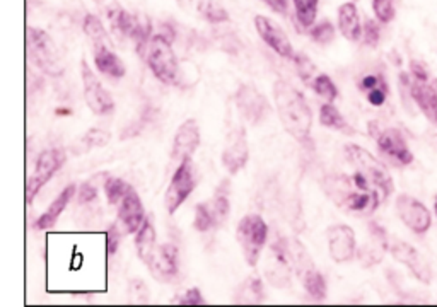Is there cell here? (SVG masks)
I'll list each match as a JSON object with an SVG mask.
<instances>
[{
  "instance_id": "cell-1",
  "label": "cell",
  "mask_w": 437,
  "mask_h": 307,
  "mask_svg": "<svg viewBox=\"0 0 437 307\" xmlns=\"http://www.w3.org/2000/svg\"><path fill=\"white\" fill-rule=\"evenodd\" d=\"M273 99L278 118H281L285 132L301 144L309 140L311 128H313V115H311L304 96L290 84L277 80L273 86Z\"/></svg>"
},
{
  "instance_id": "cell-2",
  "label": "cell",
  "mask_w": 437,
  "mask_h": 307,
  "mask_svg": "<svg viewBox=\"0 0 437 307\" xmlns=\"http://www.w3.org/2000/svg\"><path fill=\"white\" fill-rule=\"evenodd\" d=\"M26 50L31 62L48 75H60L63 72V60L50 35L38 27L26 30Z\"/></svg>"
},
{
  "instance_id": "cell-3",
  "label": "cell",
  "mask_w": 437,
  "mask_h": 307,
  "mask_svg": "<svg viewBox=\"0 0 437 307\" xmlns=\"http://www.w3.org/2000/svg\"><path fill=\"white\" fill-rule=\"evenodd\" d=\"M266 237H269V225L258 213H248L242 217L236 229V239L241 246L246 265L253 268L258 265L266 244Z\"/></svg>"
},
{
  "instance_id": "cell-4",
  "label": "cell",
  "mask_w": 437,
  "mask_h": 307,
  "mask_svg": "<svg viewBox=\"0 0 437 307\" xmlns=\"http://www.w3.org/2000/svg\"><path fill=\"white\" fill-rule=\"evenodd\" d=\"M147 63L152 74L166 86H176L180 82L178 58L164 36L156 35L147 42Z\"/></svg>"
},
{
  "instance_id": "cell-5",
  "label": "cell",
  "mask_w": 437,
  "mask_h": 307,
  "mask_svg": "<svg viewBox=\"0 0 437 307\" xmlns=\"http://www.w3.org/2000/svg\"><path fill=\"white\" fill-rule=\"evenodd\" d=\"M345 156L357 171L364 173L376 187L381 189L384 198H388L393 193L395 184L390 173L386 171V168L371 152H367L366 149L357 144H349L345 147Z\"/></svg>"
},
{
  "instance_id": "cell-6",
  "label": "cell",
  "mask_w": 437,
  "mask_h": 307,
  "mask_svg": "<svg viewBox=\"0 0 437 307\" xmlns=\"http://www.w3.org/2000/svg\"><path fill=\"white\" fill-rule=\"evenodd\" d=\"M101 11L104 12V18L109 23V30L115 36L121 39H133L139 43H147V33L145 27L139 23L135 15L128 14L123 7L116 4V0H106L101 2Z\"/></svg>"
},
{
  "instance_id": "cell-7",
  "label": "cell",
  "mask_w": 437,
  "mask_h": 307,
  "mask_svg": "<svg viewBox=\"0 0 437 307\" xmlns=\"http://www.w3.org/2000/svg\"><path fill=\"white\" fill-rule=\"evenodd\" d=\"M195 187H197V175L192 159L181 161L180 165L176 168L175 175L171 177V183H169L168 189H166L164 205L168 213H171L173 215V213L188 200V196L192 195Z\"/></svg>"
},
{
  "instance_id": "cell-8",
  "label": "cell",
  "mask_w": 437,
  "mask_h": 307,
  "mask_svg": "<svg viewBox=\"0 0 437 307\" xmlns=\"http://www.w3.org/2000/svg\"><path fill=\"white\" fill-rule=\"evenodd\" d=\"M66 163V152L62 149H47L38 156L33 175L30 176L26 183V201L31 205L35 201V196L48 181L54 177V175L62 168Z\"/></svg>"
},
{
  "instance_id": "cell-9",
  "label": "cell",
  "mask_w": 437,
  "mask_h": 307,
  "mask_svg": "<svg viewBox=\"0 0 437 307\" xmlns=\"http://www.w3.org/2000/svg\"><path fill=\"white\" fill-rule=\"evenodd\" d=\"M80 74H82L84 98H86L89 110L99 116L109 115V113L115 111V101H113L111 94L103 87V84L99 82L92 68L87 65L86 60L80 62Z\"/></svg>"
},
{
  "instance_id": "cell-10",
  "label": "cell",
  "mask_w": 437,
  "mask_h": 307,
  "mask_svg": "<svg viewBox=\"0 0 437 307\" xmlns=\"http://www.w3.org/2000/svg\"><path fill=\"white\" fill-rule=\"evenodd\" d=\"M388 251L391 253V256H393L398 263H403L407 266L420 282L429 284V282L432 280L431 265L427 263L426 258L417 251L414 246H410L408 242L402 239H396V237H388Z\"/></svg>"
},
{
  "instance_id": "cell-11",
  "label": "cell",
  "mask_w": 437,
  "mask_h": 307,
  "mask_svg": "<svg viewBox=\"0 0 437 307\" xmlns=\"http://www.w3.org/2000/svg\"><path fill=\"white\" fill-rule=\"evenodd\" d=\"M396 213L400 220L407 225L412 232L426 234L432 225V215L429 208L417 198L410 195H400L396 198Z\"/></svg>"
},
{
  "instance_id": "cell-12",
  "label": "cell",
  "mask_w": 437,
  "mask_h": 307,
  "mask_svg": "<svg viewBox=\"0 0 437 307\" xmlns=\"http://www.w3.org/2000/svg\"><path fill=\"white\" fill-rule=\"evenodd\" d=\"M265 278L275 289H287V287H290V282H293V266H290L289 256H287L284 239L281 241V244L275 242L272 248H270L265 263Z\"/></svg>"
},
{
  "instance_id": "cell-13",
  "label": "cell",
  "mask_w": 437,
  "mask_h": 307,
  "mask_svg": "<svg viewBox=\"0 0 437 307\" xmlns=\"http://www.w3.org/2000/svg\"><path fill=\"white\" fill-rule=\"evenodd\" d=\"M248 159L250 147L245 128H233L228 133V139H226L224 151H222V164L228 169L229 175H238L248 164Z\"/></svg>"
},
{
  "instance_id": "cell-14",
  "label": "cell",
  "mask_w": 437,
  "mask_h": 307,
  "mask_svg": "<svg viewBox=\"0 0 437 307\" xmlns=\"http://www.w3.org/2000/svg\"><path fill=\"white\" fill-rule=\"evenodd\" d=\"M328 251L335 263H347L354 260L357 253V242H355L354 229L345 224L331 225L326 229Z\"/></svg>"
},
{
  "instance_id": "cell-15",
  "label": "cell",
  "mask_w": 437,
  "mask_h": 307,
  "mask_svg": "<svg viewBox=\"0 0 437 307\" xmlns=\"http://www.w3.org/2000/svg\"><path fill=\"white\" fill-rule=\"evenodd\" d=\"M376 142H378L379 152L391 163L398 165H408L414 163V154L408 147L403 133L396 128H388V130L376 133Z\"/></svg>"
},
{
  "instance_id": "cell-16",
  "label": "cell",
  "mask_w": 437,
  "mask_h": 307,
  "mask_svg": "<svg viewBox=\"0 0 437 307\" xmlns=\"http://www.w3.org/2000/svg\"><path fill=\"white\" fill-rule=\"evenodd\" d=\"M236 104L241 115L253 125H258L269 116V101L254 86L242 84L236 92Z\"/></svg>"
},
{
  "instance_id": "cell-17",
  "label": "cell",
  "mask_w": 437,
  "mask_h": 307,
  "mask_svg": "<svg viewBox=\"0 0 437 307\" xmlns=\"http://www.w3.org/2000/svg\"><path fill=\"white\" fill-rule=\"evenodd\" d=\"M254 27H257L260 38L272 48L275 54L284 56V58H294L295 54L289 36L273 19L266 18V15H257L254 18Z\"/></svg>"
},
{
  "instance_id": "cell-18",
  "label": "cell",
  "mask_w": 437,
  "mask_h": 307,
  "mask_svg": "<svg viewBox=\"0 0 437 307\" xmlns=\"http://www.w3.org/2000/svg\"><path fill=\"white\" fill-rule=\"evenodd\" d=\"M178 249L173 244L156 246L154 254L147 266L151 270L154 278L159 282L175 280L180 273V260H178Z\"/></svg>"
},
{
  "instance_id": "cell-19",
  "label": "cell",
  "mask_w": 437,
  "mask_h": 307,
  "mask_svg": "<svg viewBox=\"0 0 437 307\" xmlns=\"http://www.w3.org/2000/svg\"><path fill=\"white\" fill-rule=\"evenodd\" d=\"M145 220V210L142 200L133 192V188L127 193L118 203V224L121 234H133L140 229Z\"/></svg>"
},
{
  "instance_id": "cell-20",
  "label": "cell",
  "mask_w": 437,
  "mask_h": 307,
  "mask_svg": "<svg viewBox=\"0 0 437 307\" xmlns=\"http://www.w3.org/2000/svg\"><path fill=\"white\" fill-rule=\"evenodd\" d=\"M198 145H200V127L197 120L188 118L176 130L175 142H173V159L180 163L185 159H192Z\"/></svg>"
},
{
  "instance_id": "cell-21",
  "label": "cell",
  "mask_w": 437,
  "mask_h": 307,
  "mask_svg": "<svg viewBox=\"0 0 437 307\" xmlns=\"http://www.w3.org/2000/svg\"><path fill=\"white\" fill-rule=\"evenodd\" d=\"M388 251V234L378 222H369V242L359 249L357 256L362 266L381 263L384 253Z\"/></svg>"
},
{
  "instance_id": "cell-22",
  "label": "cell",
  "mask_w": 437,
  "mask_h": 307,
  "mask_svg": "<svg viewBox=\"0 0 437 307\" xmlns=\"http://www.w3.org/2000/svg\"><path fill=\"white\" fill-rule=\"evenodd\" d=\"M412 98L419 104L420 111L427 116L429 121L437 127V89L427 80H417L412 84Z\"/></svg>"
},
{
  "instance_id": "cell-23",
  "label": "cell",
  "mask_w": 437,
  "mask_h": 307,
  "mask_svg": "<svg viewBox=\"0 0 437 307\" xmlns=\"http://www.w3.org/2000/svg\"><path fill=\"white\" fill-rule=\"evenodd\" d=\"M178 2L186 11L200 15L209 23H224L229 19L228 11L221 6L218 0H178Z\"/></svg>"
},
{
  "instance_id": "cell-24",
  "label": "cell",
  "mask_w": 437,
  "mask_h": 307,
  "mask_svg": "<svg viewBox=\"0 0 437 307\" xmlns=\"http://www.w3.org/2000/svg\"><path fill=\"white\" fill-rule=\"evenodd\" d=\"M338 30L349 42H359L362 36L361 19H359L357 7L354 2L342 4L338 7Z\"/></svg>"
},
{
  "instance_id": "cell-25",
  "label": "cell",
  "mask_w": 437,
  "mask_h": 307,
  "mask_svg": "<svg viewBox=\"0 0 437 307\" xmlns=\"http://www.w3.org/2000/svg\"><path fill=\"white\" fill-rule=\"evenodd\" d=\"M74 195H75V184H68V187L63 188L62 192H60V195L51 201V205L48 207L47 212H44L43 215L36 220L35 227L39 230L54 227L56 222H59L63 210H66L67 205L70 203V200L74 198Z\"/></svg>"
},
{
  "instance_id": "cell-26",
  "label": "cell",
  "mask_w": 437,
  "mask_h": 307,
  "mask_svg": "<svg viewBox=\"0 0 437 307\" xmlns=\"http://www.w3.org/2000/svg\"><path fill=\"white\" fill-rule=\"evenodd\" d=\"M94 63L101 74L111 77V79H121L127 74L125 63L118 58V55H115L109 50L108 44L94 46Z\"/></svg>"
},
{
  "instance_id": "cell-27",
  "label": "cell",
  "mask_w": 437,
  "mask_h": 307,
  "mask_svg": "<svg viewBox=\"0 0 437 307\" xmlns=\"http://www.w3.org/2000/svg\"><path fill=\"white\" fill-rule=\"evenodd\" d=\"M157 246V237H156V229H154V224L149 219L144 220V224L140 225V229L137 230L135 236V248L137 254L142 260V263L147 265L151 261L154 249Z\"/></svg>"
},
{
  "instance_id": "cell-28",
  "label": "cell",
  "mask_w": 437,
  "mask_h": 307,
  "mask_svg": "<svg viewBox=\"0 0 437 307\" xmlns=\"http://www.w3.org/2000/svg\"><path fill=\"white\" fill-rule=\"evenodd\" d=\"M265 299V289L258 277H248L234 292V302L238 304H261Z\"/></svg>"
},
{
  "instance_id": "cell-29",
  "label": "cell",
  "mask_w": 437,
  "mask_h": 307,
  "mask_svg": "<svg viewBox=\"0 0 437 307\" xmlns=\"http://www.w3.org/2000/svg\"><path fill=\"white\" fill-rule=\"evenodd\" d=\"M228 187H229V183H226L224 181V183L217 188L216 195H214L212 200L207 201V207L210 210V213H212V219H214V224H216V227L217 225H222L226 220L229 219L230 201H229Z\"/></svg>"
},
{
  "instance_id": "cell-30",
  "label": "cell",
  "mask_w": 437,
  "mask_h": 307,
  "mask_svg": "<svg viewBox=\"0 0 437 307\" xmlns=\"http://www.w3.org/2000/svg\"><path fill=\"white\" fill-rule=\"evenodd\" d=\"M299 280H301V284H302V287H304V290L307 294H309L311 297L314 299V301H321V302L325 301L326 294H328L326 280L316 268L306 272L301 278H299Z\"/></svg>"
},
{
  "instance_id": "cell-31",
  "label": "cell",
  "mask_w": 437,
  "mask_h": 307,
  "mask_svg": "<svg viewBox=\"0 0 437 307\" xmlns=\"http://www.w3.org/2000/svg\"><path fill=\"white\" fill-rule=\"evenodd\" d=\"M319 123H321L323 127L331 128V130L337 132H345V133L354 132L349 127L345 118L342 116V113H340L331 103H325L321 106V110H319Z\"/></svg>"
},
{
  "instance_id": "cell-32",
  "label": "cell",
  "mask_w": 437,
  "mask_h": 307,
  "mask_svg": "<svg viewBox=\"0 0 437 307\" xmlns=\"http://www.w3.org/2000/svg\"><path fill=\"white\" fill-rule=\"evenodd\" d=\"M84 33L89 36L94 46H101V44H108V31L101 19L94 14H87L84 19Z\"/></svg>"
},
{
  "instance_id": "cell-33",
  "label": "cell",
  "mask_w": 437,
  "mask_h": 307,
  "mask_svg": "<svg viewBox=\"0 0 437 307\" xmlns=\"http://www.w3.org/2000/svg\"><path fill=\"white\" fill-rule=\"evenodd\" d=\"M295 7V18L302 27H311L316 21L318 0H293Z\"/></svg>"
},
{
  "instance_id": "cell-34",
  "label": "cell",
  "mask_w": 437,
  "mask_h": 307,
  "mask_svg": "<svg viewBox=\"0 0 437 307\" xmlns=\"http://www.w3.org/2000/svg\"><path fill=\"white\" fill-rule=\"evenodd\" d=\"M311 87H313V91L316 92L319 98L326 99L328 103L338 98V89L326 74H318L316 79L311 82Z\"/></svg>"
},
{
  "instance_id": "cell-35",
  "label": "cell",
  "mask_w": 437,
  "mask_h": 307,
  "mask_svg": "<svg viewBox=\"0 0 437 307\" xmlns=\"http://www.w3.org/2000/svg\"><path fill=\"white\" fill-rule=\"evenodd\" d=\"M130 189V184L125 183L123 180H118V177H109L106 183H104V192H106V198L111 205H118L121 198L127 195Z\"/></svg>"
},
{
  "instance_id": "cell-36",
  "label": "cell",
  "mask_w": 437,
  "mask_h": 307,
  "mask_svg": "<svg viewBox=\"0 0 437 307\" xmlns=\"http://www.w3.org/2000/svg\"><path fill=\"white\" fill-rule=\"evenodd\" d=\"M193 227H195L198 232H209L210 229L216 227V224H214V219H212V213H210L207 203L197 205Z\"/></svg>"
},
{
  "instance_id": "cell-37",
  "label": "cell",
  "mask_w": 437,
  "mask_h": 307,
  "mask_svg": "<svg viewBox=\"0 0 437 307\" xmlns=\"http://www.w3.org/2000/svg\"><path fill=\"white\" fill-rule=\"evenodd\" d=\"M294 60H295V65H297L299 77H301L306 84H309L311 86V82H313V80L316 79V75L319 74L316 65H314V63L311 62L307 56H294Z\"/></svg>"
},
{
  "instance_id": "cell-38",
  "label": "cell",
  "mask_w": 437,
  "mask_h": 307,
  "mask_svg": "<svg viewBox=\"0 0 437 307\" xmlns=\"http://www.w3.org/2000/svg\"><path fill=\"white\" fill-rule=\"evenodd\" d=\"M372 9L379 21L388 24L395 19V4L393 0H372Z\"/></svg>"
},
{
  "instance_id": "cell-39",
  "label": "cell",
  "mask_w": 437,
  "mask_h": 307,
  "mask_svg": "<svg viewBox=\"0 0 437 307\" xmlns=\"http://www.w3.org/2000/svg\"><path fill=\"white\" fill-rule=\"evenodd\" d=\"M128 299H130V302H137V304H147L151 301L147 285L142 280H132L130 285H128Z\"/></svg>"
},
{
  "instance_id": "cell-40",
  "label": "cell",
  "mask_w": 437,
  "mask_h": 307,
  "mask_svg": "<svg viewBox=\"0 0 437 307\" xmlns=\"http://www.w3.org/2000/svg\"><path fill=\"white\" fill-rule=\"evenodd\" d=\"M311 38H313L316 43H323V44L333 42V38H335L333 24L325 21V23L318 24V26H314L313 30H311Z\"/></svg>"
},
{
  "instance_id": "cell-41",
  "label": "cell",
  "mask_w": 437,
  "mask_h": 307,
  "mask_svg": "<svg viewBox=\"0 0 437 307\" xmlns=\"http://www.w3.org/2000/svg\"><path fill=\"white\" fill-rule=\"evenodd\" d=\"M175 302L176 304H183V306H202V304H205V299L197 287H192V289L186 290L183 296L176 297Z\"/></svg>"
},
{
  "instance_id": "cell-42",
  "label": "cell",
  "mask_w": 437,
  "mask_h": 307,
  "mask_svg": "<svg viewBox=\"0 0 437 307\" xmlns=\"http://www.w3.org/2000/svg\"><path fill=\"white\" fill-rule=\"evenodd\" d=\"M82 140L87 144V149L101 147V145H106L109 142V133L99 130V128L98 130H89Z\"/></svg>"
},
{
  "instance_id": "cell-43",
  "label": "cell",
  "mask_w": 437,
  "mask_h": 307,
  "mask_svg": "<svg viewBox=\"0 0 437 307\" xmlns=\"http://www.w3.org/2000/svg\"><path fill=\"white\" fill-rule=\"evenodd\" d=\"M386 98H388L386 84H381V86L371 89V91L367 92V101H369V104H372V106H383V104L386 103Z\"/></svg>"
},
{
  "instance_id": "cell-44",
  "label": "cell",
  "mask_w": 437,
  "mask_h": 307,
  "mask_svg": "<svg viewBox=\"0 0 437 307\" xmlns=\"http://www.w3.org/2000/svg\"><path fill=\"white\" fill-rule=\"evenodd\" d=\"M364 42L371 46H376L379 42V26L374 21H367L364 26Z\"/></svg>"
},
{
  "instance_id": "cell-45",
  "label": "cell",
  "mask_w": 437,
  "mask_h": 307,
  "mask_svg": "<svg viewBox=\"0 0 437 307\" xmlns=\"http://www.w3.org/2000/svg\"><path fill=\"white\" fill-rule=\"evenodd\" d=\"M120 237L121 232L116 225H113L111 229L106 232V248H108V254H115L116 249H118L120 244Z\"/></svg>"
},
{
  "instance_id": "cell-46",
  "label": "cell",
  "mask_w": 437,
  "mask_h": 307,
  "mask_svg": "<svg viewBox=\"0 0 437 307\" xmlns=\"http://www.w3.org/2000/svg\"><path fill=\"white\" fill-rule=\"evenodd\" d=\"M381 84H384L381 77H378V75H366V77H364V79L361 80V89H362V91L369 92L371 89L381 86Z\"/></svg>"
},
{
  "instance_id": "cell-47",
  "label": "cell",
  "mask_w": 437,
  "mask_h": 307,
  "mask_svg": "<svg viewBox=\"0 0 437 307\" xmlns=\"http://www.w3.org/2000/svg\"><path fill=\"white\" fill-rule=\"evenodd\" d=\"M96 196H98V193H96V188L91 183L82 184V188H80V203H89Z\"/></svg>"
},
{
  "instance_id": "cell-48",
  "label": "cell",
  "mask_w": 437,
  "mask_h": 307,
  "mask_svg": "<svg viewBox=\"0 0 437 307\" xmlns=\"http://www.w3.org/2000/svg\"><path fill=\"white\" fill-rule=\"evenodd\" d=\"M263 2H265L272 11L278 12V14H284L287 11V2H289V0H263Z\"/></svg>"
},
{
  "instance_id": "cell-49",
  "label": "cell",
  "mask_w": 437,
  "mask_h": 307,
  "mask_svg": "<svg viewBox=\"0 0 437 307\" xmlns=\"http://www.w3.org/2000/svg\"><path fill=\"white\" fill-rule=\"evenodd\" d=\"M434 210H436V215H437V195L434 196Z\"/></svg>"
}]
</instances>
